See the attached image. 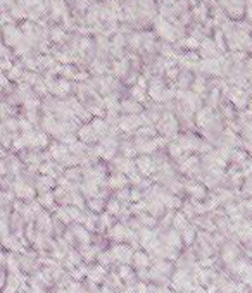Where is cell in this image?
<instances>
[{
    "label": "cell",
    "mask_w": 252,
    "mask_h": 293,
    "mask_svg": "<svg viewBox=\"0 0 252 293\" xmlns=\"http://www.w3.org/2000/svg\"><path fill=\"white\" fill-rule=\"evenodd\" d=\"M135 260H137L138 265H145V264H147V257H145L144 254H137V255H135Z\"/></svg>",
    "instance_id": "obj_1"
},
{
    "label": "cell",
    "mask_w": 252,
    "mask_h": 293,
    "mask_svg": "<svg viewBox=\"0 0 252 293\" xmlns=\"http://www.w3.org/2000/svg\"><path fill=\"white\" fill-rule=\"evenodd\" d=\"M192 238H193V231L188 229V231L185 233V241H186V243H190V241H192Z\"/></svg>",
    "instance_id": "obj_2"
}]
</instances>
